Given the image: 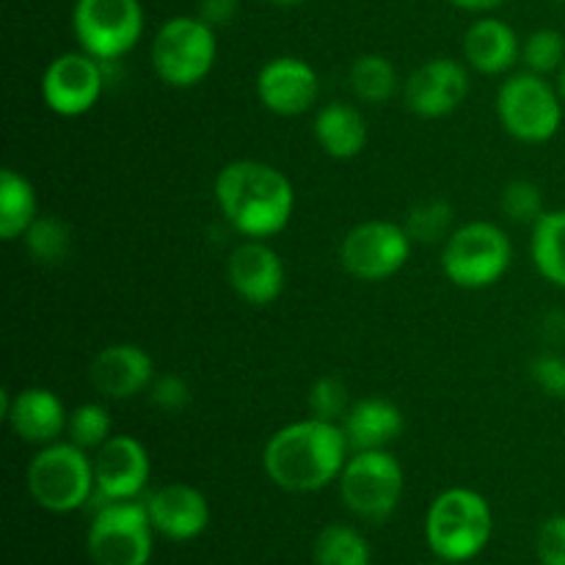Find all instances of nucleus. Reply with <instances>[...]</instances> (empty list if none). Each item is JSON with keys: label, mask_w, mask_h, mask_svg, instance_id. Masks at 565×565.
Listing matches in <instances>:
<instances>
[{"label": "nucleus", "mask_w": 565, "mask_h": 565, "mask_svg": "<svg viewBox=\"0 0 565 565\" xmlns=\"http://www.w3.org/2000/svg\"><path fill=\"white\" fill-rule=\"evenodd\" d=\"M351 445L340 423L307 417L276 430L263 450V469L290 494H312L340 480Z\"/></svg>", "instance_id": "nucleus-1"}, {"label": "nucleus", "mask_w": 565, "mask_h": 565, "mask_svg": "<svg viewBox=\"0 0 565 565\" xmlns=\"http://www.w3.org/2000/svg\"><path fill=\"white\" fill-rule=\"evenodd\" d=\"M226 224L248 241H268L287 230L296 210L290 177L263 160H232L213 182Z\"/></svg>", "instance_id": "nucleus-2"}, {"label": "nucleus", "mask_w": 565, "mask_h": 565, "mask_svg": "<svg viewBox=\"0 0 565 565\" xmlns=\"http://www.w3.org/2000/svg\"><path fill=\"white\" fill-rule=\"evenodd\" d=\"M494 516L483 494L472 489H447L430 502L425 539L445 563H467L489 546Z\"/></svg>", "instance_id": "nucleus-3"}, {"label": "nucleus", "mask_w": 565, "mask_h": 565, "mask_svg": "<svg viewBox=\"0 0 565 565\" xmlns=\"http://www.w3.org/2000/svg\"><path fill=\"white\" fill-rule=\"evenodd\" d=\"M28 491L50 513H72L97 494L94 461L86 450L66 441L39 447L28 463Z\"/></svg>", "instance_id": "nucleus-4"}, {"label": "nucleus", "mask_w": 565, "mask_h": 565, "mask_svg": "<svg viewBox=\"0 0 565 565\" xmlns=\"http://www.w3.org/2000/svg\"><path fill=\"white\" fill-rule=\"evenodd\" d=\"M513 246L505 230L491 221H469L452 230L441 248V270L463 290H486L511 270Z\"/></svg>", "instance_id": "nucleus-5"}, {"label": "nucleus", "mask_w": 565, "mask_h": 565, "mask_svg": "<svg viewBox=\"0 0 565 565\" xmlns=\"http://www.w3.org/2000/svg\"><path fill=\"white\" fill-rule=\"evenodd\" d=\"M218 61L215 28L202 17H171L152 39V70L166 86L193 88Z\"/></svg>", "instance_id": "nucleus-6"}, {"label": "nucleus", "mask_w": 565, "mask_h": 565, "mask_svg": "<svg viewBox=\"0 0 565 565\" xmlns=\"http://www.w3.org/2000/svg\"><path fill=\"white\" fill-rule=\"evenodd\" d=\"M563 97L544 75L516 72L497 92V119L522 143H546L563 125Z\"/></svg>", "instance_id": "nucleus-7"}, {"label": "nucleus", "mask_w": 565, "mask_h": 565, "mask_svg": "<svg viewBox=\"0 0 565 565\" xmlns=\"http://www.w3.org/2000/svg\"><path fill=\"white\" fill-rule=\"evenodd\" d=\"M403 483V467L390 450H359L342 469L340 497L353 516L386 522L401 505Z\"/></svg>", "instance_id": "nucleus-8"}, {"label": "nucleus", "mask_w": 565, "mask_h": 565, "mask_svg": "<svg viewBox=\"0 0 565 565\" xmlns=\"http://www.w3.org/2000/svg\"><path fill=\"white\" fill-rule=\"evenodd\" d=\"M72 31L83 53L105 64L119 61L143 36L141 0H75Z\"/></svg>", "instance_id": "nucleus-9"}, {"label": "nucleus", "mask_w": 565, "mask_h": 565, "mask_svg": "<svg viewBox=\"0 0 565 565\" xmlns=\"http://www.w3.org/2000/svg\"><path fill=\"white\" fill-rule=\"evenodd\" d=\"M152 533L143 502H105L88 527V557L94 565H147L152 557Z\"/></svg>", "instance_id": "nucleus-10"}, {"label": "nucleus", "mask_w": 565, "mask_h": 565, "mask_svg": "<svg viewBox=\"0 0 565 565\" xmlns=\"http://www.w3.org/2000/svg\"><path fill=\"white\" fill-rule=\"evenodd\" d=\"M414 241L406 226L395 221H362L345 232L340 243V263L359 281H386L401 274L412 259Z\"/></svg>", "instance_id": "nucleus-11"}, {"label": "nucleus", "mask_w": 565, "mask_h": 565, "mask_svg": "<svg viewBox=\"0 0 565 565\" xmlns=\"http://www.w3.org/2000/svg\"><path fill=\"white\" fill-rule=\"evenodd\" d=\"M105 92V61L75 50L55 55L42 75V99L55 116L77 119L99 103Z\"/></svg>", "instance_id": "nucleus-12"}, {"label": "nucleus", "mask_w": 565, "mask_h": 565, "mask_svg": "<svg viewBox=\"0 0 565 565\" xmlns=\"http://www.w3.org/2000/svg\"><path fill=\"white\" fill-rule=\"evenodd\" d=\"M469 97V70L456 58H430L403 83V103L419 119L450 116Z\"/></svg>", "instance_id": "nucleus-13"}, {"label": "nucleus", "mask_w": 565, "mask_h": 565, "mask_svg": "<svg viewBox=\"0 0 565 565\" xmlns=\"http://www.w3.org/2000/svg\"><path fill=\"white\" fill-rule=\"evenodd\" d=\"M257 99L276 116H301L315 108L320 97V77L309 61L298 55H276L257 72Z\"/></svg>", "instance_id": "nucleus-14"}, {"label": "nucleus", "mask_w": 565, "mask_h": 565, "mask_svg": "<svg viewBox=\"0 0 565 565\" xmlns=\"http://www.w3.org/2000/svg\"><path fill=\"white\" fill-rule=\"evenodd\" d=\"M97 494L105 502L136 500L149 483L152 463L149 452L136 436H110L92 456Z\"/></svg>", "instance_id": "nucleus-15"}, {"label": "nucleus", "mask_w": 565, "mask_h": 565, "mask_svg": "<svg viewBox=\"0 0 565 565\" xmlns=\"http://www.w3.org/2000/svg\"><path fill=\"white\" fill-rule=\"evenodd\" d=\"M226 279L241 301L252 307H270L281 298L287 285V270L276 248L265 241H243L235 246L226 263Z\"/></svg>", "instance_id": "nucleus-16"}, {"label": "nucleus", "mask_w": 565, "mask_h": 565, "mask_svg": "<svg viewBox=\"0 0 565 565\" xmlns=\"http://www.w3.org/2000/svg\"><path fill=\"white\" fill-rule=\"evenodd\" d=\"M3 417L14 436L36 447H47L53 441H61L70 425V412L64 401L53 390L44 386H28L11 395L3 390Z\"/></svg>", "instance_id": "nucleus-17"}, {"label": "nucleus", "mask_w": 565, "mask_h": 565, "mask_svg": "<svg viewBox=\"0 0 565 565\" xmlns=\"http://www.w3.org/2000/svg\"><path fill=\"white\" fill-rule=\"evenodd\" d=\"M158 379L154 362L141 345L116 342L103 348L88 367V381L105 401H130L141 392H149Z\"/></svg>", "instance_id": "nucleus-18"}, {"label": "nucleus", "mask_w": 565, "mask_h": 565, "mask_svg": "<svg viewBox=\"0 0 565 565\" xmlns=\"http://www.w3.org/2000/svg\"><path fill=\"white\" fill-rule=\"evenodd\" d=\"M147 513L154 533L169 541H193L207 530L210 505L207 497L188 483H169L147 497Z\"/></svg>", "instance_id": "nucleus-19"}, {"label": "nucleus", "mask_w": 565, "mask_h": 565, "mask_svg": "<svg viewBox=\"0 0 565 565\" xmlns=\"http://www.w3.org/2000/svg\"><path fill=\"white\" fill-rule=\"evenodd\" d=\"M463 61L480 75H505L522 61V42L505 20L480 17L463 33Z\"/></svg>", "instance_id": "nucleus-20"}, {"label": "nucleus", "mask_w": 565, "mask_h": 565, "mask_svg": "<svg viewBox=\"0 0 565 565\" xmlns=\"http://www.w3.org/2000/svg\"><path fill=\"white\" fill-rule=\"evenodd\" d=\"M342 430L348 436L351 452L359 450H386L395 439H401L403 412L386 397H362L353 401L351 412L342 419Z\"/></svg>", "instance_id": "nucleus-21"}, {"label": "nucleus", "mask_w": 565, "mask_h": 565, "mask_svg": "<svg viewBox=\"0 0 565 565\" xmlns=\"http://www.w3.org/2000/svg\"><path fill=\"white\" fill-rule=\"evenodd\" d=\"M312 132L318 147L334 160L359 158L364 152V147H367L370 138L362 110L353 108L351 103H342V99L323 105L315 114Z\"/></svg>", "instance_id": "nucleus-22"}, {"label": "nucleus", "mask_w": 565, "mask_h": 565, "mask_svg": "<svg viewBox=\"0 0 565 565\" xmlns=\"http://www.w3.org/2000/svg\"><path fill=\"white\" fill-rule=\"evenodd\" d=\"M36 218V188L20 171L3 169V174H0V237L6 243L20 241Z\"/></svg>", "instance_id": "nucleus-23"}, {"label": "nucleus", "mask_w": 565, "mask_h": 565, "mask_svg": "<svg viewBox=\"0 0 565 565\" xmlns=\"http://www.w3.org/2000/svg\"><path fill=\"white\" fill-rule=\"evenodd\" d=\"M530 257L550 285L565 290V210H546L533 224Z\"/></svg>", "instance_id": "nucleus-24"}, {"label": "nucleus", "mask_w": 565, "mask_h": 565, "mask_svg": "<svg viewBox=\"0 0 565 565\" xmlns=\"http://www.w3.org/2000/svg\"><path fill=\"white\" fill-rule=\"evenodd\" d=\"M348 83H351V92L356 94V99L367 105H384L401 88V75L386 55L364 53L353 61Z\"/></svg>", "instance_id": "nucleus-25"}, {"label": "nucleus", "mask_w": 565, "mask_h": 565, "mask_svg": "<svg viewBox=\"0 0 565 565\" xmlns=\"http://www.w3.org/2000/svg\"><path fill=\"white\" fill-rule=\"evenodd\" d=\"M315 563L318 565H370L373 552H370L367 539L359 530L348 524H329L320 530L315 541Z\"/></svg>", "instance_id": "nucleus-26"}, {"label": "nucleus", "mask_w": 565, "mask_h": 565, "mask_svg": "<svg viewBox=\"0 0 565 565\" xmlns=\"http://www.w3.org/2000/svg\"><path fill=\"white\" fill-rule=\"evenodd\" d=\"M22 243H25L33 263L61 265L70 257L72 232L70 226L61 218H55V215H39V218L28 226L25 235H22Z\"/></svg>", "instance_id": "nucleus-27"}, {"label": "nucleus", "mask_w": 565, "mask_h": 565, "mask_svg": "<svg viewBox=\"0 0 565 565\" xmlns=\"http://www.w3.org/2000/svg\"><path fill=\"white\" fill-rule=\"evenodd\" d=\"M110 430H114V419H110V412L103 403H81V406L70 412L66 436L81 450L97 452L114 436Z\"/></svg>", "instance_id": "nucleus-28"}, {"label": "nucleus", "mask_w": 565, "mask_h": 565, "mask_svg": "<svg viewBox=\"0 0 565 565\" xmlns=\"http://www.w3.org/2000/svg\"><path fill=\"white\" fill-rule=\"evenodd\" d=\"M408 237L414 243H441L452 235V207L445 199H425L408 210V218L403 221Z\"/></svg>", "instance_id": "nucleus-29"}, {"label": "nucleus", "mask_w": 565, "mask_h": 565, "mask_svg": "<svg viewBox=\"0 0 565 565\" xmlns=\"http://www.w3.org/2000/svg\"><path fill=\"white\" fill-rule=\"evenodd\" d=\"M522 61L527 72L552 75L565 66V36L555 28H539L522 42Z\"/></svg>", "instance_id": "nucleus-30"}, {"label": "nucleus", "mask_w": 565, "mask_h": 565, "mask_svg": "<svg viewBox=\"0 0 565 565\" xmlns=\"http://www.w3.org/2000/svg\"><path fill=\"white\" fill-rule=\"evenodd\" d=\"M309 417H318V419H329V423H342L345 414L351 412L353 401H351V390L342 379L337 375H323V379L315 381L309 386Z\"/></svg>", "instance_id": "nucleus-31"}, {"label": "nucleus", "mask_w": 565, "mask_h": 565, "mask_svg": "<svg viewBox=\"0 0 565 565\" xmlns=\"http://www.w3.org/2000/svg\"><path fill=\"white\" fill-rule=\"evenodd\" d=\"M500 210L513 224L533 226L546 213L544 191L530 180H511L500 193Z\"/></svg>", "instance_id": "nucleus-32"}, {"label": "nucleus", "mask_w": 565, "mask_h": 565, "mask_svg": "<svg viewBox=\"0 0 565 565\" xmlns=\"http://www.w3.org/2000/svg\"><path fill=\"white\" fill-rule=\"evenodd\" d=\"M530 379L544 395L565 401V356L555 351H544L530 362Z\"/></svg>", "instance_id": "nucleus-33"}, {"label": "nucleus", "mask_w": 565, "mask_h": 565, "mask_svg": "<svg viewBox=\"0 0 565 565\" xmlns=\"http://www.w3.org/2000/svg\"><path fill=\"white\" fill-rule=\"evenodd\" d=\"M149 401H152V406H158L160 412L177 414L182 412V408H188V403H191V386H188V381L182 379V375H158V379L152 381V386H149Z\"/></svg>", "instance_id": "nucleus-34"}, {"label": "nucleus", "mask_w": 565, "mask_h": 565, "mask_svg": "<svg viewBox=\"0 0 565 565\" xmlns=\"http://www.w3.org/2000/svg\"><path fill=\"white\" fill-rule=\"evenodd\" d=\"M535 552L541 565H565V516H552L541 524Z\"/></svg>", "instance_id": "nucleus-35"}, {"label": "nucleus", "mask_w": 565, "mask_h": 565, "mask_svg": "<svg viewBox=\"0 0 565 565\" xmlns=\"http://www.w3.org/2000/svg\"><path fill=\"white\" fill-rule=\"evenodd\" d=\"M241 0H199V14L207 25L224 28L235 20Z\"/></svg>", "instance_id": "nucleus-36"}, {"label": "nucleus", "mask_w": 565, "mask_h": 565, "mask_svg": "<svg viewBox=\"0 0 565 565\" xmlns=\"http://www.w3.org/2000/svg\"><path fill=\"white\" fill-rule=\"evenodd\" d=\"M452 6H456V9H461V11H475V14H478V11H494V9H500L502 3H508V0H450Z\"/></svg>", "instance_id": "nucleus-37"}, {"label": "nucleus", "mask_w": 565, "mask_h": 565, "mask_svg": "<svg viewBox=\"0 0 565 565\" xmlns=\"http://www.w3.org/2000/svg\"><path fill=\"white\" fill-rule=\"evenodd\" d=\"M557 92H561V97H563V103H565V66L561 72H557Z\"/></svg>", "instance_id": "nucleus-38"}, {"label": "nucleus", "mask_w": 565, "mask_h": 565, "mask_svg": "<svg viewBox=\"0 0 565 565\" xmlns=\"http://www.w3.org/2000/svg\"><path fill=\"white\" fill-rule=\"evenodd\" d=\"M268 3H274V6H298V3H303V0H268Z\"/></svg>", "instance_id": "nucleus-39"}, {"label": "nucleus", "mask_w": 565, "mask_h": 565, "mask_svg": "<svg viewBox=\"0 0 565 565\" xmlns=\"http://www.w3.org/2000/svg\"><path fill=\"white\" fill-rule=\"evenodd\" d=\"M436 565H452V563H445V561H441V563H436Z\"/></svg>", "instance_id": "nucleus-40"}, {"label": "nucleus", "mask_w": 565, "mask_h": 565, "mask_svg": "<svg viewBox=\"0 0 565 565\" xmlns=\"http://www.w3.org/2000/svg\"><path fill=\"white\" fill-rule=\"evenodd\" d=\"M557 3H565V0H557Z\"/></svg>", "instance_id": "nucleus-41"}]
</instances>
